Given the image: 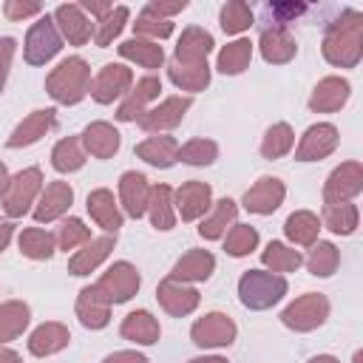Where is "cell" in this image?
<instances>
[{
    "mask_svg": "<svg viewBox=\"0 0 363 363\" xmlns=\"http://www.w3.org/2000/svg\"><path fill=\"white\" fill-rule=\"evenodd\" d=\"M363 51V17L357 11H346L340 20H335L323 37V57L332 65L352 68L357 65Z\"/></svg>",
    "mask_w": 363,
    "mask_h": 363,
    "instance_id": "cell-1",
    "label": "cell"
},
{
    "mask_svg": "<svg viewBox=\"0 0 363 363\" xmlns=\"http://www.w3.org/2000/svg\"><path fill=\"white\" fill-rule=\"evenodd\" d=\"M45 91L62 102V105H77L88 91H91V68L82 57H68L62 60L45 79Z\"/></svg>",
    "mask_w": 363,
    "mask_h": 363,
    "instance_id": "cell-2",
    "label": "cell"
},
{
    "mask_svg": "<svg viewBox=\"0 0 363 363\" xmlns=\"http://www.w3.org/2000/svg\"><path fill=\"white\" fill-rule=\"evenodd\" d=\"M238 295H241V303L250 309H269L286 295V281L278 272L250 269L238 281Z\"/></svg>",
    "mask_w": 363,
    "mask_h": 363,
    "instance_id": "cell-3",
    "label": "cell"
},
{
    "mask_svg": "<svg viewBox=\"0 0 363 363\" xmlns=\"http://www.w3.org/2000/svg\"><path fill=\"white\" fill-rule=\"evenodd\" d=\"M40 187H43L40 167H28V170H20L17 176H11L6 190H3V210H6V216L20 218L23 213H28V207L34 204Z\"/></svg>",
    "mask_w": 363,
    "mask_h": 363,
    "instance_id": "cell-4",
    "label": "cell"
},
{
    "mask_svg": "<svg viewBox=\"0 0 363 363\" xmlns=\"http://www.w3.org/2000/svg\"><path fill=\"white\" fill-rule=\"evenodd\" d=\"M329 315V301L320 292H306L303 298H298L295 303H289L281 312L284 326L295 329V332H309L315 326H320Z\"/></svg>",
    "mask_w": 363,
    "mask_h": 363,
    "instance_id": "cell-5",
    "label": "cell"
},
{
    "mask_svg": "<svg viewBox=\"0 0 363 363\" xmlns=\"http://www.w3.org/2000/svg\"><path fill=\"white\" fill-rule=\"evenodd\" d=\"M94 286H96V292H99L108 303H125V301H130V298L136 295V289H139V272H136V267H130L128 261H119V264H113Z\"/></svg>",
    "mask_w": 363,
    "mask_h": 363,
    "instance_id": "cell-6",
    "label": "cell"
},
{
    "mask_svg": "<svg viewBox=\"0 0 363 363\" xmlns=\"http://www.w3.org/2000/svg\"><path fill=\"white\" fill-rule=\"evenodd\" d=\"M60 48H62V40H60V31H57L54 20L51 17H40L28 28V37H26V62L28 65H43Z\"/></svg>",
    "mask_w": 363,
    "mask_h": 363,
    "instance_id": "cell-7",
    "label": "cell"
},
{
    "mask_svg": "<svg viewBox=\"0 0 363 363\" xmlns=\"http://www.w3.org/2000/svg\"><path fill=\"white\" fill-rule=\"evenodd\" d=\"M190 337H193L196 346H204V349H210V346H230L233 337H235V323L227 315H221V312H210V315H204L201 320L193 323Z\"/></svg>",
    "mask_w": 363,
    "mask_h": 363,
    "instance_id": "cell-8",
    "label": "cell"
},
{
    "mask_svg": "<svg viewBox=\"0 0 363 363\" xmlns=\"http://www.w3.org/2000/svg\"><path fill=\"white\" fill-rule=\"evenodd\" d=\"M360 190H363V167L357 162H346L337 170H332L326 187H323V199H326V204H337V201L357 196Z\"/></svg>",
    "mask_w": 363,
    "mask_h": 363,
    "instance_id": "cell-9",
    "label": "cell"
},
{
    "mask_svg": "<svg viewBox=\"0 0 363 363\" xmlns=\"http://www.w3.org/2000/svg\"><path fill=\"white\" fill-rule=\"evenodd\" d=\"M130 82H133L130 68L111 62V65H105V68L96 74V79H94V85H91V96H94L99 105H108V102H113L116 96H122V94L130 88Z\"/></svg>",
    "mask_w": 363,
    "mask_h": 363,
    "instance_id": "cell-10",
    "label": "cell"
},
{
    "mask_svg": "<svg viewBox=\"0 0 363 363\" xmlns=\"http://www.w3.org/2000/svg\"><path fill=\"white\" fill-rule=\"evenodd\" d=\"M284 182L275 179V176H264L258 179L247 193H244V207L250 213H258V216H269L272 210H278V204L284 201Z\"/></svg>",
    "mask_w": 363,
    "mask_h": 363,
    "instance_id": "cell-11",
    "label": "cell"
},
{
    "mask_svg": "<svg viewBox=\"0 0 363 363\" xmlns=\"http://www.w3.org/2000/svg\"><path fill=\"white\" fill-rule=\"evenodd\" d=\"M156 298H159V303H162L170 315H176V318L190 315V312L199 306V292H196L193 286H187L184 281H176V278H164V281L159 284V289H156Z\"/></svg>",
    "mask_w": 363,
    "mask_h": 363,
    "instance_id": "cell-12",
    "label": "cell"
},
{
    "mask_svg": "<svg viewBox=\"0 0 363 363\" xmlns=\"http://www.w3.org/2000/svg\"><path fill=\"white\" fill-rule=\"evenodd\" d=\"M335 147H337V130H335V125H326V122L323 125H312L303 133V139H301V145L295 150V159L298 162H315V159L329 156Z\"/></svg>",
    "mask_w": 363,
    "mask_h": 363,
    "instance_id": "cell-13",
    "label": "cell"
},
{
    "mask_svg": "<svg viewBox=\"0 0 363 363\" xmlns=\"http://www.w3.org/2000/svg\"><path fill=\"white\" fill-rule=\"evenodd\" d=\"M190 105H193L190 96H170L159 108L145 111L139 116V125H142V130H167V128H176Z\"/></svg>",
    "mask_w": 363,
    "mask_h": 363,
    "instance_id": "cell-14",
    "label": "cell"
},
{
    "mask_svg": "<svg viewBox=\"0 0 363 363\" xmlns=\"http://www.w3.org/2000/svg\"><path fill=\"white\" fill-rule=\"evenodd\" d=\"M54 113H57V111H51V108L28 113V116L14 128V133L9 136L6 145H9V147H26V145H34L40 136H45V133L54 128V122H57Z\"/></svg>",
    "mask_w": 363,
    "mask_h": 363,
    "instance_id": "cell-15",
    "label": "cell"
},
{
    "mask_svg": "<svg viewBox=\"0 0 363 363\" xmlns=\"http://www.w3.org/2000/svg\"><path fill=\"white\" fill-rule=\"evenodd\" d=\"M71 201H74V190L65 184V182H51V184H45V190H43V196H40V204L34 207V218L43 224H48V221H54V218H60L68 207H71Z\"/></svg>",
    "mask_w": 363,
    "mask_h": 363,
    "instance_id": "cell-16",
    "label": "cell"
},
{
    "mask_svg": "<svg viewBox=\"0 0 363 363\" xmlns=\"http://www.w3.org/2000/svg\"><path fill=\"white\" fill-rule=\"evenodd\" d=\"M173 204H176L182 221H196L210 207V184H204V182H187V184H182L176 190V201Z\"/></svg>",
    "mask_w": 363,
    "mask_h": 363,
    "instance_id": "cell-17",
    "label": "cell"
},
{
    "mask_svg": "<svg viewBox=\"0 0 363 363\" xmlns=\"http://www.w3.org/2000/svg\"><path fill=\"white\" fill-rule=\"evenodd\" d=\"M210 48H213V37L207 31H201V28L193 26V28H187L182 34V40L176 45L173 62L176 65H201V62H207Z\"/></svg>",
    "mask_w": 363,
    "mask_h": 363,
    "instance_id": "cell-18",
    "label": "cell"
},
{
    "mask_svg": "<svg viewBox=\"0 0 363 363\" xmlns=\"http://www.w3.org/2000/svg\"><path fill=\"white\" fill-rule=\"evenodd\" d=\"M159 91H162L159 77H145V79H139L136 88L128 94V99L119 105L116 119H119V122H136V119L145 113V105L159 96Z\"/></svg>",
    "mask_w": 363,
    "mask_h": 363,
    "instance_id": "cell-19",
    "label": "cell"
},
{
    "mask_svg": "<svg viewBox=\"0 0 363 363\" xmlns=\"http://www.w3.org/2000/svg\"><path fill=\"white\" fill-rule=\"evenodd\" d=\"M119 196H122V204H125L128 216H133V218L145 216V210H147V199H150L147 179H145L142 173H136V170L122 173V179H119Z\"/></svg>",
    "mask_w": 363,
    "mask_h": 363,
    "instance_id": "cell-20",
    "label": "cell"
},
{
    "mask_svg": "<svg viewBox=\"0 0 363 363\" xmlns=\"http://www.w3.org/2000/svg\"><path fill=\"white\" fill-rule=\"evenodd\" d=\"M77 318L88 329H102L111 320V303L96 292V286H85L77 298Z\"/></svg>",
    "mask_w": 363,
    "mask_h": 363,
    "instance_id": "cell-21",
    "label": "cell"
},
{
    "mask_svg": "<svg viewBox=\"0 0 363 363\" xmlns=\"http://www.w3.org/2000/svg\"><path fill=\"white\" fill-rule=\"evenodd\" d=\"M113 244H116L113 235H99V238L88 241V244L68 261V272H71V275H88L91 269H96V267L108 258V252L113 250Z\"/></svg>",
    "mask_w": 363,
    "mask_h": 363,
    "instance_id": "cell-22",
    "label": "cell"
},
{
    "mask_svg": "<svg viewBox=\"0 0 363 363\" xmlns=\"http://www.w3.org/2000/svg\"><path fill=\"white\" fill-rule=\"evenodd\" d=\"M261 54L267 62H286L295 57V40L284 26H264L261 31Z\"/></svg>",
    "mask_w": 363,
    "mask_h": 363,
    "instance_id": "cell-23",
    "label": "cell"
},
{
    "mask_svg": "<svg viewBox=\"0 0 363 363\" xmlns=\"http://www.w3.org/2000/svg\"><path fill=\"white\" fill-rule=\"evenodd\" d=\"M349 99V82L340 77H326L318 82V88L309 96L312 111H337Z\"/></svg>",
    "mask_w": 363,
    "mask_h": 363,
    "instance_id": "cell-24",
    "label": "cell"
},
{
    "mask_svg": "<svg viewBox=\"0 0 363 363\" xmlns=\"http://www.w3.org/2000/svg\"><path fill=\"white\" fill-rule=\"evenodd\" d=\"M82 145L91 156L96 159H111L116 150H119V133L108 125V122H94L85 128L82 133Z\"/></svg>",
    "mask_w": 363,
    "mask_h": 363,
    "instance_id": "cell-25",
    "label": "cell"
},
{
    "mask_svg": "<svg viewBox=\"0 0 363 363\" xmlns=\"http://www.w3.org/2000/svg\"><path fill=\"white\" fill-rule=\"evenodd\" d=\"M213 267H216V258L207 250H190L176 261L170 278H176V281H204V278H210Z\"/></svg>",
    "mask_w": 363,
    "mask_h": 363,
    "instance_id": "cell-26",
    "label": "cell"
},
{
    "mask_svg": "<svg viewBox=\"0 0 363 363\" xmlns=\"http://www.w3.org/2000/svg\"><path fill=\"white\" fill-rule=\"evenodd\" d=\"M136 156L153 167H170L179 159V145L173 136H150L136 145Z\"/></svg>",
    "mask_w": 363,
    "mask_h": 363,
    "instance_id": "cell-27",
    "label": "cell"
},
{
    "mask_svg": "<svg viewBox=\"0 0 363 363\" xmlns=\"http://www.w3.org/2000/svg\"><path fill=\"white\" fill-rule=\"evenodd\" d=\"M88 213H91V218L102 227V230H108V233H116L119 227H122V216H119V210H116V201H113V193L111 190H94V193H88Z\"/></svg>",
    "mask_w": 363,
    "mask_h": 363,
    "instance_id": "cell-28",
    "label": "cell"
},
{
    "mask_svg": "<svg viewBox=\"0 0 363 363\" xmlns=\"http://www.w3.org/2000/svg\"><path fill=\"white\" fill-rule=\"evenodd\" d=\"M68 340H71V335H68V329L62 323H43L28 337V352L37 354V357H45V354H54V352L65 349Z\"/></svg>",
    "mask_w": 363,
    "mask_h": 363,
    "instance_id": "cell-29",
    "label": "cell"
},
{
    "mask_svg": "<svg viewBox=\"0 0 363 363\" xmlns=\"http://www.w3.org/2000/svg\"><path fill=\"white\" fill-rule=\"evenodd\" d=\"M122 337H128V340H133V343H145V346H150V343H156L159 340V323H156V318L150 315V312H145V309H139V312H130L125 320H122Z\"/></svg>",
    "mask_w": 363,
    "mask_h": 363,
    "instance_id": "cell-30",
    "label": "cell"
},
{
    "mask_svg": "<svg viewBox=\"0 0 363 363\" xmlns=\"http://www.w3.org/2000/svg\"><path fill=\"white\" fill-rule=\"evenodd\" d=\"M54 20L60 23V28H62V34L68 37V43L85 45V43L91 40V23L82 17L79 6H60L57 14H54Z\"/></svg>",
    "mask_w": 363,
    "mask_h": 363,
    "instance_id": "cell-31",
    "label": "cell"
},
{
    "mask_svg": "<svg viewBox=\"0 0 363 363\" xmlns=\"http://www.w3.org/2000/svg\"><path fill=\"white\" fill-rule=\"evenodd\" d=\"M119 54L125 57V60H133V62H139V65H145V68H159L162 65V60H164V54H162V45H156L153 40H125L122 45H119Z\"/></svg>",
    "mask_w": 363,
    "mask_h": 363,
    "instance_id": "cell-32",
    "label": "cell"
},
{
    "mask_svg": "<svg viewBox=\"0 0 363 363\" xmlns=\"http://www.w3.org/2000/svg\"><path fill=\"white\" fill-rule=\"evenodd\" d=\"M170 204H173V190H170L167 184H156V187L150 190V199H147L150 221H153L156 230H170V227H173L176 218H173Z\"/></svg>",
    "mask_w": 363,
    "mask_h": 363,
    "instance_id": "cell-33",
    "label": "cell"
},
{
    "mask_svg": "<svg viewBox=\"0 0 363 363\" xmlns=\"http://www.w3.org/2000/svg\"><path fill=\"white\" fill-rule=\"evenodd\" d=\"M323 224L337 233V235H352L357 227V207L349 201H337V204H326L323 207Z\"/></svg>",
    "mask_w": 363,
    "mask_h": 363,
    "instance_id": "cell-34",
    "label": "cell"
},
{
    "mask_svg": "<svg viewBox=\"0 0 363 363\" xmlns=\"http://www.w3.org/2000/svg\"><path fill=\"white\" fill-rule=\"evenodd\" d=\"M28 326V306L23 301H9L0 306V343L14 340Z\"/></svg>",
    "mask_w": 363,
    "mask_h": 363,
    "instance_id": "cell-35",
    "label": "cell"
},
{
    "mask_svg": "<svg viewBox=\"0 0 363 363\" xmlns=\"http://www.w3.org/2000/svg\"><path fill=\"white\" fill-rule=\"evenodd\" d=\"M235 218V201L233 199H221V201H216V210L199 224V235L201 238H221L224 235V230H227V224Z\"/></svg>",
    "mask_w": 363,
    "mask_h": 363,
    "instance_id": "cell-36",
    "label": "cell"
},
{
    "mask_svg": "<svg viewBox=\"0 0 363 363\" xmlns=\"http://www.w3.org/2000/svg\"><path fill=\"white\" fill-rule=\"evenodd\" d=\"M337 261H340V252H337V247L329 244V241L312 244V250H309V255H306V267H309V272L318 275V278H329V275L337 269Z\"/></svg>",
    "mask_w": 363,
    "mask_h": 363,
    "instance_id": "cell-37",
    "label": "cell"
},
{
    "mask_svg": "<svg viewBox=\"0 0 363 363\" xmlns=\"http://www.w3.org/2000/svg\"><path fill=\"white\" fill-rule=\"evenodd\" d=\"M51 162H54V167H57L60 173H74V170H79V167L85 164L82 142L74 139V136L57 142V147H54V153H51Z\"/></svg>",
    "mask_w": 363,
    "mask_h": 363,
    "instance_id": "cell-38",
    "label": "cell"
},
{
    "mask_svg": "<svg viewBox=\"0 0 363 363\" xmlns=\"http://www.w3.org/2000/svg\"><path fill=\"white\" fill-rule=\"evenodd\" d=\"M20 252L34 258V261H45L54 255V235L40 230V227H28L20 235Z\"/></svg>",
    "mask_w": 363,
    "mask_h": 363,
    "instance_id": "cell-39",
    "label": "cell"
},
{
    "mask_svg": "<svg viewBox=\"0 0 363 363\" xmlns=\"http://www.w3.org/2000/svg\"><path fill=\"white\" fill-rule=\"evenodd\" d=\"M286 235H289V241H295V244H303V247H309V244H315V238H318V230H320V224H318V216H312V213H306V210H301V213H292L289 218H286Z\"/></svg>",
    "mask_w": 363,
    "mask_h": 363,
    "instance_id": "cell-40",
    "label": "cell"
},
{
    "mask_svg": "<svg viewBox=\"0 0 363 363\" xmlns=\"http://www.w3.org/2000/svg\"><path fill=\"white\" fill-rule=\"evenodd\" d=\"M252 57V43L250 40H235L227 48H221L218 54V71L221 74H241L250 65Z\"/></svg>",
    "mask_w": 363,
    "mask_h": 363,
    "instance_id": "cell-41",
    "label": "cell"
},
{
    "mask_svg": "<svg viewBox=\"0 0 363 363\" xmlns=\"http://www.w3.org/2000/svg\"><path fill=\"white\" fill-rule=\"evenodd\" d=\"M292 145H295L292 128L286 122H278V125H272L267 130V136L261 142V153H264V159H281V156H286L292 150Z\"/></svg>",
    "mask_w": 363,
    "mask_h": 363,
    "instance_id": "cell-42",
    "label": "cell"
},
{
    "mask_svg": "<svg viewBox=\"0 0 363 363\" xmlns=\"http://www.w3.org/2000/svg\"><path fill=\"white\" fill-rule=\"evenodd\" d=\"M170 79L179 85V88H184V91H201V88H207V82H210V68H207V62H201V65H176V62H170Z\"/></svg>",
    "mask_w": 363,
    "mask_h": 363,
    "instance_id": "cell-43",
    "label": "cell"
},
{
    "mask_svg": "<svg viewBox=\"0 0 363 363\" xmlns=\"http://www.w3.org/2000/svg\"><path fill=\"white\" fill-rule=\"evenodd\" d=\"M261 261L267 264V267H272V272H292V269H298L301 267V252L298 250H289V247H284L281 241H272L264 252H261Z\"/></svg>",
    "mask_w": 363,
    "mask_h": 363,
    "instance_id": "cell-44",
    "label": "cell"
},
{
    "mask_svg": "<svg viewBox=\"0 0 363 363\" xmlns=\"http://www.w3.org/2000/svg\"><path fill=\"white\" fill-rule=\"evenodd\" d=\"M255 244H258V233H255V227H250V224H235V227L227 233V238H224V250H227L230 255H235V258L252 252Z\"/></svg>",
    "mask_w": 363,
    "mask_h": 363,
    "instance_id": "cell-45",
    "label": "cell"
},
{
    "mask_svg": "<svg viewBox=\"0 0 363 363\" xmlns=\"http://www.w3.org/2000/svg\"><path fill=\"white\" fill-rule=\"evenodd\" d=\"M218 156V145L210 139H190L187 145L179 147V159L187 164H210Z\"/></svg>",
    "mask_w": 363,
    "mask_h": 363,
    "instance_id": "cell-46",
    "label": "cell"
},
{
    "mask_svg": "<svg viewBox=\"0 0 363 363\" xmlns=\"http://www.w3.org/2000/svg\"><path fill=\"white\" fill-rule=\"evenodd\" d=\"M250 23H252V11H250L247 3L233 0V3H227V6L221 9V28H224L227 34H238V31L250 28Z\"/></svg>",
    "mask_w": 363,
    "mask_h": 363,
    "instance_id": "cell-47",
    "label": "cell"
},
{
    "mask_svg": "<svg viewBox=\"0 0 363 363\" xmlns=\"http://www.w3.org/2000/svg\"><path fill=\"white\" fill-rule=\"evenodd\" d=\"M133 28H136V34H147V37H159V40H164V37L173 34V23L167 17H162V14H156L150 6L139 14V20L133 23Z\"/></svg>",
    "mask_w": 363,
    "mask_h": 363,
    "instance_id": "cell-48",
    "label": "cell"
},
{
    "mask_svg": "<svg viewBox=\"0 0 363 363\" xmlns=\"http://www.w3.org/2000/svg\"><path fill=\"white\" fill-rule=\"evenodd\" d=\"M88 241H91V230H88L79 218H68V221H62L60 230H57V244H60V250H74V247L88 244Z\"/></svg>",
    "mask_w": 363,
    "mask_h": 363,
    "instance_id": "cell-49",
    "label": "cell"
},
{
    "mask_svg": "<svg viewBox=\"0 0 363 363\" xmlns=\"http://www.w3.org/2000/svg\"><path fill=\"white\" fill-rule=\"evenodd\" d=\"M125 20H128V9L125 6H116V9H111L105 17H102V23H99V28H96V34H94V40H96V45H108L119 31H122V26H125Z\"/></svg>",
    "mask_w": 363,
    "mask_h": 363,
    "instance_id": "cell-50",
    "label": "cell"
},
{
    "mask_svg": "<svg viewBox=\"0 0 363 363\" xmlns=\"http://www.w3.org/2000/svg\"><path fill=\"white\" fill-rule=\"evenodd\" d=\"M303 11H306V6H301V3H267L264 6L267 26H284V28H286V20H292Z\"/></svg>",
    "mask_w": 363,
    "mask_h": 363,
    "instance_id": "cell-51",
    "label": "cell"
},
{
    "mask_svg": "<svg viewBox=\"0 0 363 363\" xmlns=\"http://www.w3.org/2000/svg\"><path fill=\"white\" fill-rule=\"evenodd\" d=\"M14 40L11 37H0V94L6 88V77H9V68H11V57H14Z\"/></svg>",
    "mask_w": 363,
    "mask_h": 363,
    "instance_id": "cell-52",
    "label": "cell"
},
{
    "mask_svg": "<svg viewBox=\"0 0 363 363\" xmlns=\"http://www.w3.org/2000/svg\"><path fill=\"white\" fill-rule=\"evenodd\" d=\"M40 3H14V0H9L6 3V17L9 20H20V17H28V14H40Z\"/></svg>",
    "mask_w": 363,
    "mask_h": 363,
    "instance_id": "cell-53",
    "label": "cell"
},
{
    "mask_svg": "<svg viewBox=\"0 0 363 363\" xmlns=\"http://www.w3.org/2000/svg\"><path fill=\"white\" fill-rule=\"evenodd\" d=\"M102 363H147V357L136 352H116V354H108Z\"/></svg>",
    "mask_w": 363,
    "mask_h": 363,
    "instance_id": "cell-54",
    "label": "cell"
},
{
    "mask_svg": "<svg viewBox=\"0 0 363 363\" xmlns=\"http://www.w3.org/2000/svg\"><path fill=\"white\" fill-rule=\"evenodd\" d=\"M187 3L184 0H179V3H150V9L156 11V14H176V11H182Z\"/></svg>",
    "mask_w": 363,
    "mask_h": 363,
    "instance_id": "cell-55",
    "label": "cell"
},
{
    "mask_svg": "<svg viewBox=\"0 0 363 363\" xmlns=\"http://www.w3.org/2000/svg\"><path fill=\"white\" fill-rule=\"evenodd\" d=\"M79 9H88L91 14H96V17H105V14H108L113 6H111V3H91V0H85Z\"/></svg>",
    "mask_w": 363,
    "mask_h": 363,
    "instance_id": "cell-56",
    "label": "cell"
},
{
    "mask_svg": "<svg viewBox=\"0 0 363 363\" xmlns=\"http://www.w3.org/2000/svg\"><path fill=\"white\" fill-rule=\"evenodd\" d=\"M11 233H14V227H11L9 221H0V252H3L6 244L11 241Z\"/></svg>",
    "mask_w": 363,
    "mask_h": 363,
    "instance_id": "cell-57",
    "label": "cell"
},
{
    "mask_svg": "<svg viewBox=\"0 0 363 363\" xmlns=\"http://www.w3.org/2000/svg\"><path fill=\"white\" fill-rule=\"evenodd\" d=\"M0 363H20V357H17L11 349H3V346H0Z\"/></svg>",
    "mask_w": 363,
    "mask_h": 363,
    "instance_id": "cell-58",
    "label": "cell"
},
{
    "mask_svg": "<svg viewBox=\"0 0 363 363\" xmlns=\"http://www.w3.org/2000/svg\"><path fill=\"white\" fill-rule=\"evenodd\" d=\"M6 184H9V173H6V164L0 162V193L6 190Z\"/></svg>",
    "mask_w": 363,
    "mask_h": 363,
    "instance_id": "cell-59",
    "label": "cell"
},
{
    "mask_svg": "<svg viewBox=\"0 0 363 363\" xmlns=\"http://www.w3.org/2000/svg\"><path fill=\"white\" fill-rule=\"evenodd\" d=\"M190 363H227L224 357H196V360H190Z\"/></svg>",
    "mask_w": 363,
    "mask_h": 363,
    "instance_id": "cell-60",
    "label": "cell"
},
{
    "mask_svg": "<svg viewBox=\"0 0 363 363\" xmlns=\"http://www.w3.org/2000/svg\"><path fill=\"white\" fill-rule=\"evenodd\" d=\"M309 363H340V360H335V357H329V354H318V357H312Z\"/></svg>",
    "mask_w": 363,
    "mask_h": 363,
    "instance_id": "cell-61",
    "label": "cell"
}]
</instances>
